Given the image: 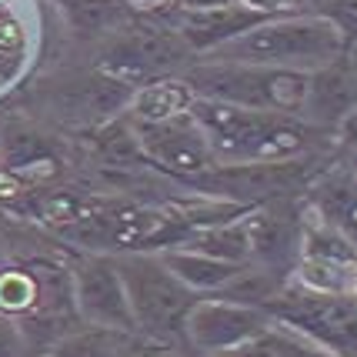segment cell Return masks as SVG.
Masks as SVG:
<instances>
[{"instance_id":"6da1fadb","label":"cell","mask_w":357,"mask_h":357,"mask_svg":"<svg viewBox=\"0 0 357 357\" xmlns=\"http://www.w3.org/2000/svg\"><path fill=\"white\" fill-rule=\"evenodd\" d=\"M187 114L197 121L204 137L211 140L218 160H231V164L294 160L311 140V124H301L291 114L250 110L211 97H194Z\"/></svg>"},{"instance_id":"7a4b0ae2","label":"cell","mask_w":357,"mask_h":357,"mask_svg":"<svg viewBox=\"0 0 357 357\" xmlns=\"http://www.w3.org/2000/svg\"><path fill=\"white\" fill-rule=\"evenodd\" d=\"M347 37L327 17H267L231 44L211 50V61L261 63V67H291V70H317L324 63L344 57Z\"/></svg>"},{"instance_id":"3957f363","label":"cell","mask_w":357,"mask_h":357,"mask_svg":"<svg viewBox=\"0 0 357 357\" xmlns=\"http://www.w3.org/2000/svg\"><path fill=\"white\" fill-rule=\"evenodd\" d=\"M187 87L194 97H211L224 104L250 110H274L301 117L307 97V70L291 67H261V63H234V61H207L187 70Z\"/></svg>"},{"instance_id":"277c9868","label":"cell","mask_w":357,"mask_h":357,"mask_svg":"<svg viewBox=\"0 0 357 357\" xmlns=\"http://www.w3.org/2000/svg\"><path fill=\"white\" fill-rule=\"evenodd\" d=\"M114 261L124 278L134 327L144 331L151 341H167L174 334H181L187 311L201 294H194L184 280H177V274L160 261V254L137 250Z\"/></svg>"},{"instance_id":"5b68a950","label":"cell","mask_w":357,"mask_h":357,"mask_svg":"<svg viewBox=\"0 0 357 357\" xmlns=\"http://www.w3.org/2000/svg\"><path fill=\"white\" fill-rule=\"evenodd\" d=\"M267 314L280 321L297 337L321 347L334 357H357V297L351 294H317L307 287L280 291Z\"/></svg>"},{"instance_id":"8992f818","label":"cell","mask_w":357,"mask_h":357,"mask_svg":"<svg viewBox=\"0 0 357 357\" xmlns=\"http://www.w3.org/2000/svg\"><path fill=\"white\" fill-rule=\"evenodd\" d=\"M190 57H194V50L184 44V37L177 31L137 27V31H127L124 37H117L104 50L100 74L110 80H121V84L137 91L144 84L164 77L174 67H181Z\"/></svg>"},{"instance_id":"52a82bcc","label":"cell","mask_w":357,"mask_h":357,"mask_svg":"<svg viewBox=\"0 0 357 357\" xmlns=\"http://www.w3.org/2000/svg\"><path fill=\"white\" fill-rule=\"evenodd\" d=\"M134 130L144 157L160 171L177 177H204L220 167L211 140L204 137V130L190 114H177L167 121H134Z\"/></svg>"},{"instance_id":"ba28073f","label":"cell","mask_w":357,"mask_h":357,"mask_svg":"<svg viewBox=\"0 0 357 357\" xmlns=\"http://www.w3.org/2000/svg\"><path fill=\"white\" fill-rule=\"evenodd\" d=\"M274 324V317L267 307H254V304H237V301H224V297H197L194 307L184 317V334L187 344L197 354H218L227 351L234 344L248 341L254 334H261Z\"/></svg>"},{"instance_id":"9c48e42d","label":"cell","mask_w":357,"mask_h":357,"mask_svg":"<svg viewBox=\"0 0 357 357\" xmlns=\"http://www.w3.org/2000/svg\"><path fill=\"white\" fill-rule=\"evenodd\" d=\"M74 304L91 327H107L121 334H134V314L127 301V287L114 257L93 254L84 257L74 271Z\"/></svg>"},{"instance_id":"30bf717a","label":"cell","mask_w":357,"mask_h":357,"mask_svg":"<svg viewBox=\"0 0 357 357\" xmlns=\"http://www.w3.org/2000/svg\"><path fill=\"white\" fill-rule=\"evenodd\" d=\"M357 107V74L351 61L337 57L334 63H324L311 70L307 97L301 117L311 127H341Z\"/></svg>"},{"instance_id":"8fae6325","label":"cell","mask_w":357,"mask_h":357,"mask_svg":"<svg viewBox=\"0 0 357 357\" xmlns=\"http://www.w3.org/2000/svg\"><path fill=\"white\" fill-rule=\"evenodd\" d=\"M271 14H261L248 3H224V7H207V10H181L177 20V33L184 37V44L194 54H211L218 47L231 44L234 37L248 33L250 27H257L261 20Z\"/></svg>"},{"instance_id":"7c38bea8","label":"cell","mask_w":357,"mask_h":357,"mask_svg":"<svg viewBox=\"0 0 357 357\" xmlns=\"http://www.w3.org/2000/svg\"><path fill=\"white\" fill-rule=\"evenodd\" d=\"M244 227H248L250 241V261L257 257L274 271L291 264L294 254L301 250V234H297L294 218L278 211V207H261V211L250 207L248 218H244Z\"/></svg>"},{"instance_id":"4fadbf2b","label":"cell","mask_w":357,"mask_h":357,"mask_svg":"<svg viewBox=\"0 0 357 357\" xmlns=\"http://www.w3.org/2000/svg\"><path fill=\"white\" fill-rule=\"evenodd\" d=\"M160 261L171 267L177 280H184L194 294H218L220 287L227 284L231 278L241 274L244 264H231V261H218L211 254H201V250L190 248H164L160 250Z\"/></svg>"},{"instance_id":"5bb4252c","label":"cell","mask_w":357,"mask_h":357,"mask_svg":"<svg viewBox=\"0 0 357 357\" xmlns=\"http://www.w3.org/2000/svg\"><path fill=\"white\" fill-rule=\"evenodd\" d=\"M181 248L201 250V254H211V257H218V261H231V264H250V241H248L244 218L197 227V231L187 234Z\"/></svg>"},{"instance_id":"9a60e30c","label":"cell","mask_w":357,"mask_h":357,"mask_svg":"<svg viewBox=\"0 0 357 357\" xmlns=\"http://www.w3.org/2000/svg\"><path fill=\"white\" fill-rule=\"evenodd\" d=\"M190 100L194 91L187 87V80H151L134 91L130 107H134V121H167L187 114Z\"/></svg>"},{"instance_id":"2e32d148","label":"cell","mask_w":357,"mask_h":357,"mask_svg":"<svg viewBox=\"0 0 357 357\" xmlns=\"http://www.w3.org/2000/svg\"><path fill=\"white\" fill-rule=\"evenodd\" d=\"M314 344H307L304 337H297L294 331H287V327H267L261 334H254L248 341L234 344L227 351H218V354H207V357H301L307 354Z\"/></svg>"},{"instance_id":"e0dca14e","label":"cell","mask_w":357,"mask_h":357,"mask_svg":"<svg viewBox=\"0 0 357 357\" xmlns=\"http://www.w3.org/2000/svg\"><path fill=\"white\" fill-rule=\"evenodd\" d=\"M127 347V334L107 327H84L54 344L44 357H121Z\"/></svg>"},{"instance_id":"ac0fdd59","label":"cell","mask_w":357,"mask_h":357,"mask_svg":"<svg viewBox=\"0 0 357 357\" xmlns=\"http://www.w3.org/2000/svg\"><path fill=\"white\" fill-rule=\"evenodd\" d=\"M37 280L27 274V271H3L0 274V314H17L31 311L33 304H37Z\"/></svg>"},{"instance_id":"d6986e66","label":"cell","mask_w":357,"mask_h":357,"mask_svg":"<svg viewBox=\"0 0 357 357\" xmlns=\"http://www.w3.org/2000/svg\"><path fill=\"white\" fill-rule=\"evenodd\" d=\"M27 334L10 314H0V357H27Z\"/></svg>"},{"instance_id":"ffe728a7","label":"cell","mask_w":357,"mask_h":357,"mask_svg":"<svg viewBox=\"0 0 357 357\" xmlns=\"http://www.w3.org/2000/svg\"><path fill=\"white\" fill-rule=\"evenodd\" d=\"M324 14L331 24L341 27L344 37H357V0H324Z\"/></svg>"},{"instance_id":"44dd1931","label":"cell","mask_w":357,"mask_h":357,"mask_svg":"<svg viewBox=\"0 0 357 357\" xmlns=\"http://www.w3.org/2000/svg\"><path fill=\"white\" fill-rule=\"evenodd\" d=\"M24 47V31L10 17H0V54H17Z\"/></svg>"},{"instance_id":"7402d4cb","label":"cell","mask_w":357,"mask_h":357,"mask_svg":"<svg viewBox=\"0 0 357 357\" xmlns=\"http://www.w3.org/2000/svg\"><path fill=\"white\" fill-rule=\"evenodd\" d=\"M130 357H177L171 351V347H167V344H140L137 351H130Z\"/></svg>"},{"instance_id":"603a6c76","label":"cell","mask_w":357,"mask_h":357,"mask_svg":"<svg viewBox=\"0 0 357 357\" xmlns=\"http://www.w3.org/2000/svg\"><path fill=\"white\" fill-rule=\"evenodd\" d=\"M241 3H248V7L261 10V14H278L280 7H287L291 0H241Z\"/></svg>"},{"instance_id":"cb8c5ba5","label":"cell","mask_w":357,"mask_h":357,"mask_svg":"<svg viewBox=\"0 0 357 357\" xmlns=\"http://www.w3.org/2000/svg\"><path fill=\"white\" fill-rule=\"evenodd\" d=\"M181 10H207V7H224V3H237V0H177Z\"/></svg>"},{"instance_id":"d4e9b609","label":"cell","mask_w":357,"mask_h":357,"mask_svg":"<svg viewBox=\"0 0 357 357\" xmlns=\"http://www.w3.org/2000/svg\"><path fill=\"white\" fill-rule=\"evenodd\" d=\"M301 357H334V354H327V351H321V347H311L307 354H301Z\"/></svg>"},{"instance_id":"484cf974","label":"cell","mask_w":357,"mask_h":357,"mask_svg":"<svg viewBox=\"0 0 357 357\" xmlns=\"http://www.w3.org/2000/svg\"><path fill=\"white\" fill-rule=\"evenodd\" d=\"M351 67H354V74H357V40H354V47H351Z\"/></svg>"}]
</instances>
